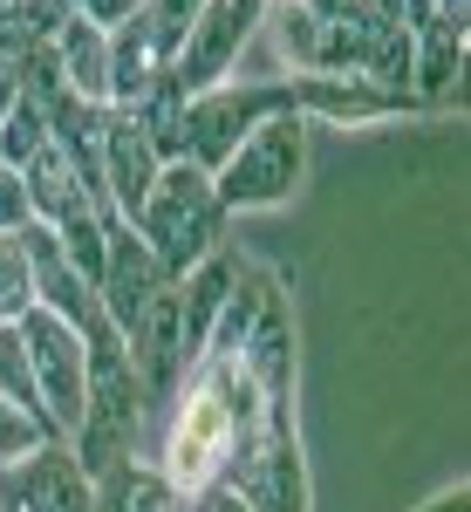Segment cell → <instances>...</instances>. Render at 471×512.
I'll return each mask as SVG.
<instances>
[{
    "label": "cell",
    "instance_id": "1",
    "mask_svg": "<svg viewBox=\"0 0 471 512\" xmlns=\"http://www.w3.org/2000/svg\"><path fill=\"white\" fill-rule=\"evenodd\" d=\"M233 451H239V431H233V410L212 383V369L192 362V376L178 383L171 396V424H164V444H157V472L178 499H198L205 485L233 472Z\"/></svg>",
    "mask_w": 471,
    "mask_h": 512
},
{
    "label": "cell",
    "instance_id": "2",
    "mask_svg": "<svg viewBox=\"0 0 471 512\" xmlns=\"http://www.w3.org/2000/svg\"><path fill=\"white\" fill-rule=\"evenodd\" d=\"M219 219H226V212H219V198H212V171H198V164H164L130 233L151 246V260L164 267V280H185L205 253H219Z\"/></svg>",
    "mask_w": 471,
    "mask_h": 512
},
{
    "label": "cell",
    "instance_id": "3",
    "mask_svg": "<svg viewBox=\"0 0 471 512\" xmlns=\"http://www.w3.org/2000/svg\"><path fill=\"white\" fill-rule=\"evenodd\" d=\"M301 171H308V117L274 110L212 171V198H219V212H260V205H280V198L301 192Z\"/></svg>",
    "mask_w": 471,
    "mask_h": 512
},
{
    "label": "cell",
    "instance_id": "4",
    "mask_svg": "<svg viewBox=\"0 0 471 512\" xmlns=\"http://www.w3.org/2000/svg\"><path fill=\"white\" fill-rule=\"evenodd\" d=\"M14 328H21V355H28V376H35L41 417H48V431L69 444L82 424V396H89V349H82L76 328L62 315H48V308H28Z\"/></svg>",
    "mask_w": 471,
    "mask_h": 512
},
{
    "label": "cell",
    "instance_id": "5",
    "mask_svg": "<svg viewBox=\"0 0 471 512\" xmlns=\"http://www.w3.org/2000/svg\"><path fill=\"white\" fill-rule=\"evenodd\" d=\"M260 14H267V0H205L198 7V21L178 35V55H171V82H178L185 103L212 96L239 76L246 48L260 35Z\"/></svg>",
    "mask_w": 471,
    "mask_h": 512
},
{
    "label": "cell",
    "instance_id": "6",
    "mask_svg": "<svg viewBox=\"0 0 471 512\" xmlns=\"http://www.w3.org/2000/svg\"><path fill=\"white\" fill-rule=\"evenodd\" d=\"M274 110H294L287 89H239V82H226V89H212V96H192V103H185V164L219 171V164L239 151V137L260 117H274Z\"/></svg>",
    "mask_w": 471,
    "mask_h": 512
},
{
    "label": "cell",
    "instance_id": "7",
    "mask_svg": "<svg viewBox=\"0 0 471 512\" xmlns=\"http://www.w3.org/2000/svg\"><path fill=\"white\" fill-rule=\"evenodd\" d=\"M157 171H164V158L151 151V137L137 130V117L130 110H110L103 117V205H110L117 226H137Z\"/></svg>",
    "mask_w": 471,
    "mask_h": 512
},
{
    "label": "cell",
    "instance_id": "8",
    "mask_svg": "<svg viewBox=\"0 0 471 512\" xmlns=\"http://www.w3.org/2000/svg\"><path fill=\"white\" fill-rule=\"evenodd\" d=\"M0 512H96V485L82 478L69 444H48L41 458L0 472Z\"/></svg>",
    "mask_w": 471,
    "mask_h": 512
},
{
    "label": "cell",
    "instance_id": "9",
    "mask_svg": "<svg viewBox=\"0 0 471 512\" xmlns=\"http://www.w3.org/2000/svg\"><path fill=\"white\" fill-rule=\"evenodd\" d=\"M157 287H171V280H164V267L151 260V246L130 233V226H110V253H103V280H96L103 321H110L117 335H130V321L151 308Z\"/></svg>",
    "mask_w": 471,
    "mask_h": 512
},
{
    "label": "cell",
    "instance_id": "10",
    "mask_svg": "<svg viewBox=\"0 0 471 512\" xmlns=\"http://www.w3.org/2000/svg\"><path fill=\"white\" fill-rule=\"evenodd\" d=\"M171 55H178V41L151 14H130L123 28H110V110H137L171 76Z\"/></svg>",
    "mask_w": 471,
    "mask_h": 512
},
{
    "label": "cell",
    "instance_id": "11",
    "mask_svg": "<svg viewBox=\"0 0 471 512\" xmlns=\"http://www.w3.org/2000/svg\"><path fill=\"white\" fill-rule=\"evenodd\" d=\"M239 267L226 260V253H205L185 280H171L178 287V328H185V355H205V335H212V321H219V308H226V294H233Z\"/></svg>",
    "mask_w": 471,
    "mask_h": 512
},
{
    "label": "cell",
    "instance_id": "12",
    "mask_svg": "<svg viewBox=\"0 0 471 512\" xmlns=\"http://www.w3.org/2000/svg\"><path fill=\"white\" fill-rule=\"evenodd\" d=\"M55 62H62V89H69L76 103L110 110V35H103V28L69 21L62 41H55Z\"/></svg>",
    "mask_w": 471,
    "mask_h": 512
},
{
    "label": "cell",
    "instance_id": "13",
    "mask_svg": "<svg viewBox=\"0 0 471 512\" xmlns=\"http://www.w3.org/2000/svg\"><path fill=\"white\" fill-rule=\"evenodd\" d=\"M21 198H28V219H41V226H55L69 205H82L76 171H69V158L55 144H41L35 158L21 164Z\"/></svg>",
    "mask_w": 471,
    "mask_h": 512
},
{
    "label": "cell",
    "instance_id": "14",
    "mask_svg": "<svg viewBox=\"0 0 471 512\" xmlns=\"http://www.w3.org/2000/svg\"><path fill=\"white\" fill-rule=\"evenodd\" d=\"M110 226H117V219H103V212H96L89 198H82V205H69V212H62V219L48 226V233H55V246H62V260L76 267V280H82V287H96V280H103Z\"/></svg>",
    "mask_w": 471,
    "mask_h": 512
},
{
    "label": "cell",
    "instance_id": "15",
    "mask_svg": "<svg viewBox=\"0 0 471 512\" xmlns=\"http://www.w3.org/2000/svg\"><path fill=\"white\" fill-rule=\"evenodd\" d=\"M96 512H185V499L164 485L157 465H117L96 478Z\"/></svg>",
    "mask_w": 471,
    "mask_h": 512
},
{
    "label": "cell",
    "instance_id": "16",
    "mask_svg": "<svg viewBox=\"0 0 471 512\" xmlns=\"http://www.w3.org/2000/svg\"><path fill=\"white\" fill-rule=\"evenodd\" d=\"M267 287L260 280H233V294H226V308H219V321H212V335H205V355L212 362H233L239 349H246V335L260 328V315H267Z\"/></svg>",
    "mask_w": 471,
    "mask_h": 512
},
{
    "label": "cell",
    "instance_id": "17",
    "mask_svg": "<svg viewBox=\"0 0 471 512\" xmlns=\"http://www.w3.org/2000/svg\"><path fill=\"white\" fill-rule=\"evenodd\" d=\"M48 444H62V437L48 431V417L28 410V403H7V396H0V472H14V465L41 458Z\"/></svg>",
    "mask_w": 471,
    "mask_h": 512
},
{
    "label": "cell",
    "instance_id": "18",
    "mask_svg": "<svg viewBox=\"0 0 471 512\" xmlns=\"http://www.w3.org/2000/svg\"><path fill=\"white\" fill-rule=\"evenodd\" d=\"M41 144H48V110H41L35 96H14V103L0 110V164H14V171H21Z\"/></svg>",
    "mask_w": 471,
    "mask_h": 512
},
{
    "label": "cell",
    "instance_id": "19",
    "mask_svg": "<svg viewBox=\"0 0 471 512\" xmlns=\"http://www.w3.org/2000/svg\"><path fill=\"white\" fill-rule=\"evenodd\" d=\"M35 308V267L21 253V239L0 233V321H21Z\"/></svg>",
    "mask_w": 471,
    "mask_h": 512
},
{
    "label": "cell",
    "instance_id": "20",
    "mask_svg": "<svg viewBox=\"0 0 471 512\" xmlns=\"http://www.w3.org/2000/svg\"><path fill=\"white\" fill-rule=\"evenodd\" d=\"M69 21H76V7H69V0H14V28H21L28 48H55Z\"/></svg>",
    "mask_w": 471,
    "mask_h": 512
},
{
    "label": "cell",
    "instance_id": "21",
    "mask_svg": "<svg viewBox=\"0 0 471 512\" xmlns=\"http://www.w3.org/2000/svg\"><path fill=\"white\" fill-rule=\"evenodd\" d=\"M0 396L41 410L35 403V376H28V355H21V328H14V321H0Z\"/></svg>",
    "mask_w": 471,
    "mask_h": 512
},
{
    "label": "cell",
    "instance_id": "22",
    "mask_svg": "<svg viewBox=\"0 0 471 512\" xmlns=\"http://www.w3.org/2000/svg\"><path fill=\"white\" fill-rule=\"evenodd\" d=\"M69 7H76V21L103 28V35H110V28H123L130 14H144V0H69Z\"/></svg>",
    "mask_w": 471,
    "mask_h": 512
},
{
    "label": "cell",
    "instance_id": "23",
    "mask_svg": "<svg viewBox=\"0 0 471 512\" xmlns=\"http://www.w3.org/2000/svg\"><path fill=\"white\" fill-rule=\"evenodd\" d=\"M28 226V198H21V171L0 164V233H21Z\"/></svg>",
    "mask_w": 471,
    "mask_h": 512
},
{
    "label": "cell",
    "instance_id": "24",
    "mask_svg": "<svg viewBox=\"0 0 471 512\" xmlns=\"http://www.w3.org/2000/svg\"><path fill=\"white\" fill-rule=\"evenodd\" d=\"M198 7H205V0H144V14H151V21H157L171 41H178V35L198 21Z\"/></svg>",
    "mask_w": 471,
    "mask_h": 512
},
{
    "label": "cell",
    "instance_id": "25",
    "mask_svg": "<svg viewBox=\"0 0 471 512\" xmlns=\"http://www.w3.org/2000/svg\"><path fill=\"white\" fill-rule=\"evenodd\" d=\"M185 506H192V512H253V506H246V492H239L233 478H219V485H205L198 499H185Z\"/></svg>",
    "mask_w": 471,
    "mask_h": 512
},
{
    "label": "cell",
    "instance_id": "26",
    "mask_svg": "<svg viewBox=\"0 0 471 512\" xmlns=\"http://www.w3.org/2000/svg\"><path fill=\"white\" fill-rule=\"evenodd\" d=\"M424 512H465V492H451V499H437V506H424Z\"/></svg>",
    "mask_w": 471,
    "mask_h": 512
}]
</instances>
